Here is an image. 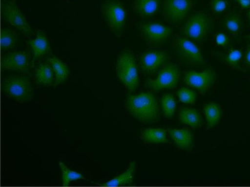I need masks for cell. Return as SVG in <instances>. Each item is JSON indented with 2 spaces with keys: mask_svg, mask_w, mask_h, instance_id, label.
<instances>
[{
  "mask_svg": "<svg viewBox=\"0 0 250 187\" xmlns=\"http://www.w3.org/2000/svg\"><path fill=\"white\" fill-rule=\"evenodd\" d=\"M161 106L163 113L167 118H171L174 116L176 104L173 95L170 94H164L161 98Z\"/></svg>",
  "mask_w": 250,
  "mask_h": 187,
  "instance_id": "d4e9b609",
  "label": "cell"
},
{
  "mask_svg": "<svg viewBox=\"0 0 250 187\" xmlns=\"http://www.w3.org/2000/svg\"><path fill=\"white\" fill-rule=\"evenodd\" d=\"M228 3L227 0H212L210 8L212 12L216 14H221L228 8Z\"/></svg>",
  "mask_w": 250,
  "mask_h": 187,
  "instance_id": "f1b7e54d",
  "label": "cell"
},
{
  "mask_svg": "<svg viewBox=\"0 0 250 187\" xmlns=\"http://www.w3.org/2000/svg\"><path fill=\"white\" fill-rule=\"evenodd\" d=\"M235 1L243 9H250V0H235Z\"/></svg>",
  "mask_w": 250,
  "mask_h": 187,
  "instance_id": "4dcf8cb0",
  "label": "cell"
},
{
  "mask_svg": "<svg viewBox=\"0 0 250 187\" xmlns=\"http://www.w3.org/2000/svg\"><path fill=\"white\" fill-rule=\"evenodd\" d=\"M179 119L182 123L194 129L199 128L202 125L200 114L194 109H181L179 112Z\"/></svg>",
  "mask_w": 250,
  "mask_h": 187,
  "instance_id": "ac0fdd59",
  "label": "cell"
},
{
  "mask_svg": "<svg viewBox=\"0 0 250 187\" xmlns=\"http://www.w3.org/2000/svg\"><path fill=\"white\" fill-rule=\"evenodd\" d=\"M168 54L159 51H147L139 58V65L143 71L147 74L155 73L167 61Z\"/></svg>",
  "mask_w": 250,
  "mask_h": 187,
  "instance_id": "7c38bea8",
  "label": "cell"
},
{
  "mask_svg": "<svg viewBox=\"0 0 250 187\" xmlns=\"http://www.w3.org/2000/svg\"><path fill=\"white\" fill-rule=\"evenodd\" d=\"M193 5L191 0H163L162 15L169 22L179 24L189 15Z\"/></svg>",
  "mask_w": 250,
  "mask_h": 187,
  "instance_id": "52a82bcc",
  "label": "cell"
},
{
  "mask_svg": "<svg viewBox=\"0 0 250 187\" xmlns=\"http://www.w3.org/2000/svg\"><path fill=\"white\" fill-rule=\"evenodd\" d=\"M215 41L218 45L222 46L223 48H226L229 45V38L228 35L221 32L216 34Z\"/></svg>",
  "mask_w": 250,
  "mask_h": 187,
  "instance_id": "f546056e",
  "label": "cell"
},
{
  "mask_svg": "<svg viewBox=\"0 0 250 187\" xmlns=\"http://www.w3.org/2000/svg\"><path fill=\"white\" fill-rule=\"evenodd\" d=\"M168 131L175 145L181 149L188 150L193 146V135L191 131L187 129H169Z\"/></svg>",
  "mask_w": 250,
  "mask_h": 187,
  "instance_id": "2e32d148",
  "label": "cell"
},
{
  "mask_svg": "<svg viewBox=\"0 0 250 187\" xmlns=\"http://www.w3.org/2000/svg\"><path fill=\"white\" fill-rule=\"evenodd\" d=\"M2 88L5 95L19 103L27 102L34 95L33 84L29 78L24 76L5 78Z\"/></svg>",
  "mask_w": 250,
  "mask_h": 187,
  "instance_id": "3957f363",
  "label": "cell"
},
{
  "mask_svg": "<svg viewBox=\"0 0 250 187\" xmlns=\"http://www.w3.org/2000/svg\"><path fill=\"white\" fill-rule=\"evenodd\" d=\"M35 77L37 83L47 87L54 84L56 81L53 69L48 62L41 64L37 67Z\"/></svg>",
  "mask_w": 250,
  "mask_h": 187,
  "instance_id": "e0dca14e",
  "label": "cell"
},
{
  "mask_svg": "<svg viewBox=\"0 0 250 187\" xmlns=\"http://www.w3.org/2000/svg\"><path fill=\"white\" fill-rule=\"evenodd\" d=\"M242 57V52L238 49H233L227 54L225 62L230 66L236 67L239 64Z\"/></svg>",
  "mask_w": 250,
  "mask_h": 187,
  "instance_id": "83f0119b",
  "label": "cell"
},
{
  "mask_svg": "<svg viewBox=\"0 0 250 187\" xmlns=\"http://www.w3.org/2000/svg\"><path fill=\"white\" fill-rule=\"evenodd\" d=\"M116 72L117 77L130 92L139 86L137 67L134 55L128 51L123 52L117 60Z\"/></svg>",
  "mask_w": 250,
  "mask_h": 187,
  "instance_id": "7a4b0ae2",
  "label": "cell"
},
{
  "mask_svg": "<svg viewBox=\"0 0 250 187\" xmlns=\"http://www.w3.org/2000/svg\"><path fill=\"white\" fill-rule=\"evenodd\" d=\"M223 27L232 35H238L242 29V22L239 14L232 12L226 17L223 21Z\"/></svg>",
  "mask_w": 250,
  "mask_h": 187,
  "instance_id": "603a6c76",
  "label": "cell"
},
{
  "mask_svg": "<svg viewBox=\"0 0 250 187\" xmlns=\"http://www.w3.org/2000/svg\"><path fill=\"white\" fill-rule=\"evenodd\" d=\"M161 0H134L132 9L141 18H149L159 10Z\"/></svg>",
  "mask_w": 250,
  "mask_h": 187,
  "instance_id": "5bb4252c",
  "label": "cell"
},
{
  "mask_svg": "<svg viewBox=\"0 0 250 187\" xmlns=\"http://www.w3.org/2000/svg\"><path fill=\"white\" fill-rule=\"evenodd\" d=\"M142 138L143 141L153 144L167 143V132L161 129H147L143 131Z\"/></svg>",
  "mask_w": 250,
  "mask_h": 187,
  "instance_id": "44dd1931",
  "label": "cell"
},
{
  "mask_svg": "<svg viewBox=\"0 0 250 187\" xmlns=\"http://www.w3.org/2000/svg\"><path fill=\"white\" fill-rule=\"evenodd\" d=\"M204 112L207 121L208 128H212L220 121L222 111L220 106L214 103L207 104L204 107Z\"/></svg>",
  "mask_w": 250,
  "mask_h": 187,
  "instance_id": "7402d4cb",
  "label": "cell"
},
{
  "mask_svg": "<svg viewBox=\"0 0 250 187\" xmlns=\"http://www.w3.org/2000/svg\"><path fill=\"white\" fill-rule=\"evenodd\" d=\"M213 23L205 13H194L187 19L182 28L183 35L191 40L201 42L205 40L212 29Z\"/></svg>",
  "mask_w": 250,
  "mask_h": 187,
  "instance_id": "277c9868",
  "label": "cell"
},
{
  "mask_svg": "<svg viewBox=\"0 0 250 187\" xmlns=\"http://www.w3.org/2000/svg\"><path fill=\"white\" fill-rule=\"evenodd\" d=\"M18 36L13 30L3 28L1 34V47L2 50L7 51L14 48L17 42Z\"/></svg>",
  "mask_w": 250,
  "mask_h": 187,
  "instance_id": "cb8c5ba5",
  "label": "cell"
},
{
  "mask_svg": "<svg viewBox=\"0 0 250 187\" xmlns=\"http://www.w3.org/2000/svg\"><path fill=\"white\" fill-rule=\"evenodd\" d=\"M59 165L62 172V181L63 186H68L72 181L84 179L82 174L70 170L62 162H59Z\"/></svg>",
  "mask_w": 250,
  "mask_h": 187,
  "instance_id": "484cf974",
  "label": "cell"
},
{
  "mask_svg": "<svg viewBox=\"0 0 250 187\" xmlns=\"http://www.w3.org/2000/svg\"><path fill=\"white\" fill-rule=\"evenodd\" d=\"M177 95L182 102L185 104H193L197 99V94L193 91L187 88L180 89Z\"/></svg>",
  "mask_w": 250,
  "mask_h": 187,
  "instance_id": "4316f807",
  "label": "cell"
},
{
  "mask_svg": "<svg viewBox=\"0 0 250 187\" xmlns=\"http://www.w3.org/2000/svg\"><path fill=\"white\" fill-rule=\"evenodd\" d=\"M180 76L179 67L174 64H168L161 70L155 79L148 81L147 85L154 91L174 89L177 87Z\"/></svg>",
  "mask_w": 250,
  "mask_h": 187,
  "instance_id": "9c48e42d",
  "label": "cell"
},
{
  "mask_svg": "<svg viewBox=\"0 0 250 187\" xmlns=\"http://www.w3.org/2000/svg\"><path fill=\"white\" fill-rule=\"evenodd\" d=\"M48 62L52 66L56 78L55 84L58 85L65 82L69 75V69L67 65L56 57L49 58Z\"/></svg>",
  "mask_w": 250,
  "mask_h": 187,
  "instance_id": "d6986e66",
  "label": "cell"
},
{
  "mask_svg": "<svg viewBox=\"0 0 250 187\" xmlns=\"http://www.w3.org/2000/svg\"><path fill=\"white\" fill-rule=\"evenodd\" d=\"M174 49L180 60L188 65H201L206 64L201 49L188 38L176 37Z\"/></svg>",
  "mask_w": 250,
  "mask_h": 187,
  "instance_id": "8992f818",
  "label": "cell"
},
{
  "mask_svg": "<svg viewBox=\"0 0 250 187\" xmlns=\"http://www.w3.org/2000/svg\"><path fill=\"white\" fill-rule=\"evenodd\" d=\"M135 169L136 163L135 162H132L130 163L128 168L125 172L101 186L117 187L130 184L134 179Z\"/></svg>",
  "mask_w": 250,
  "mask_h": 187,
  "instance_id": "ffe728a7",
  "label": "cell"
},
{
  "mask_svg": "<svg viewBox=\"0 0 250 187\" xmlns=\"http://www.w3.org/2000/svg\"><path fill=\"white\" fill-rule=\"evenodd\" d=\"M248 19H249V20L250 21V9L249 10V11H248Z\"/></svg>",
  "mask_w": 250,
  "mask_h": 187,
  "instance_id": "d6a6232c",
  "label": "cell"
},
{
  "mask_svg": "<svg viewBox=\"0 0 250 187\" xmlns=\"http://www.w3.org/2000/svg\"><path fill=\"white\" fill-rule=\"evenodd\" d=\"M2 14L4 20L13 27L26 35L31 34V27L14 0L3 5Z\"/></svg>",
  "mask_w": 250,
  "mask_h": 187,
  "instance_id": "8fae6325",
  "label": "cell"
},
{
  "mask_svg": "<svg viewBox=\"0 0 250 187\" xmlns=\"http://www.w3.org/2000/svg\"><path fill=\"white\" fill-rule=\"evenodd\" d=\"M102 13L107 24L113 32L121 35L126 25V9L119 0H106L102 5Z\"/></svg>",
  "mask_w": 250,
  "mask_h": 187,
  "instance_id": "5b68a950",
  "label": "cell"
},
{
  "mask_svg": "<svg viewBox=\"0 0 250 187\" xmlns=\"http://www.w3.org/2000/svg\"><path fill=\"white\" fill-rule=\"evenodd\" d=\"M248 38L250 39V33L248 35Z\"/></svg>",
  "mask_w": 250,
  "mask_h": 187,
  "instance_id": "836d02e7",
  "label": "cell"
},
{
  "mask_svg": "<svg viewBox=\"0 0 250 187\" xmlns=\"http://www.w3.org/2000/svg\"><path fill=\"white\" fill-rule=\"evenodd\" d=\"M1 66L5 70L26 71L29 66L27 53L25 51H18L7 54L2 59Z\"/></svg>",
  "mask_w": 250,
  "mask_h": 187,
  "instance_id": "4fadbf2b",
  "label": "cell"
},
{
  "mask_svg": "<svg viewBox=\"0 0 250 187\" xmlns=\"http://www.w3.org/2000/svg\"><path fill=\"white\" fill-rule=\"evenodd\" d=\"M244 60L246 64L250 67V44H248V46L245 53Z\"/></svg>",
  "mask_w": 250,
  "mask_h": 187,
  "instance_id": "1f68e13d",
  "label": "cell"
},
{
  "mask_svg": "<svg viewBox=\"0 0 250 187\" xmlns=\"http://www.w3.org/2000/svg\"><path fill=\"white\" fill-rule=\"evenodd\" d=\"M138 29L144 40L152 46L166 42L172 33L170 28L158 22L140 23Z\"/></svg>",
  "mask_w": 250,
  "mask_h": 187,
  "instance_id": "ba28073f",
  "label": "cell"
},
{
  "mask_svg": "<svg viewBox=\"0 0 250 187\" xmlns=\"http://www.w3.org/2000/svg\"><path fill=\"white\" fill-rule=\"evenodd\" d=\"M125 106L135 118L145 123H152L159 116L157 98L152 93H142L127 96Z\"/></svg>",
  "mask_w": 250,
  "mask_h": 187,
  "instance_id": "6da1fadb",
  "label": "cell"
},
{
  "mask_svg": "<svg viewBox=\"0 0 250 187\" xmlns=\"http://www.w3.org/2000/svg\"><path fill=\"white\" fill-rule=\"evenodd\" d=\"M216 73L212 69H207L201 73L187 70L185 73V82L202 94L209 91L215 83Z\"/></svg>",
  "mask_w": 250,
  "mask_h": 187,
  "instance_id": "30bf717a",
  "label": "cell"
},
{
  "mask_svg": "<svg viewBox=\"0 0 250 187\" xmlns=\"http://www.w3.org/2000/svg\"><path fill=\"white\" fill-rule=\"evenodd\" d=\"M28 43L33 51L34 60L45 56L50 50L48 38L41 30H37L36 37L33 40L29 41Z\"/></svg>",
  "mask_w": 250,
  "mask_h": 187,
  "instance_id": "9a60e30c",
  "label": "cell"
}]
</instances>
